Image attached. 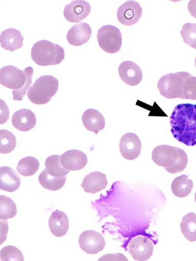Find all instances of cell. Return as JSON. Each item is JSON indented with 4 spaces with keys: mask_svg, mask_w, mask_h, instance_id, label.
I'll use <instances>...</instances> for the list:
<instances>
[{
    "mask_svg": "<svg viewBox=\"0 0 196 261\" xmlns=\"http://www.w3.org/2000/svg\"><path fill=\"white\" fill-rule=\"evenodd\" d=\"M152 158L157 165L172 174L183 172L188 164L187 155L184 150L166 145L156 147L152 151Z\"/></svg>",
    "mask_w": 196,
    "mask_h": 261,
    "instance_id": "7a4b0ae2",
    "label": "cell"
},
{
    "mask_svg": "<svg viewBox=\"0 0 196 261\" xmlns=\"http://www.w3.org/2000/svg\"><path fill=\"white\" fill-rule=\"evenodd\" d=\"M142 14V8L137 2L128 1L119 8L117 16L121 24L129 27L136 24Z\"/></svg>",
    "mask_w": 196,
    "mask_h": 261,
    "instance_id": "9c48e42d",
    "label": "cell"
},
{
    "mask_svg": "<svg viewBox=\"0 0 196 261\" xmlns=\"http://www.w3.org/2000/svg\"><path fill=\"white\" fill-rule=\"evenodd\" d=\"M39 167V161L34 157L28 156L21 159L18 162L16 168L21 175L30 177L35 175Z\"/></svg>",
    "mask_w": 196,
    "mask_h": 261,
    "instance_id": "d4e9b609",
    "label": "cell"
},
{
    "mask_svg": "<svg viewBox=\"0 0 196 261\" xmlns=\"http://www.w3.org/2000/svg\"><path fill=\"white\" fill-rule=\"evenodd\" d=\"M49 227L56 237H61L67 234L69 228L68 216L61 211L52 213L49 220Z\"/></svg>",
    "mask_w": 196,
    "mask_h": 261,
    "instance_id": "e0dca14e",
    "label": "cell"
},
{
    "mask_svg": "<svg viewBox=\"0 0 196 261\" xmlns=\"http://www.w3.org/2000/svg\"><path fill=\"white\" fill-rule=\"evenodd\" d=\"M188 11L196 19V0H191L188 4Z\"/></svg>",
    "mask_w": 196,
    "mask_h": 261,
    "instance_id": "836d02e7",
    "label": "cell"
},
{
    "mask_svg": "<svg viewBox=\"0 0 196 261\" xmlns=\"http://www.w3.org/2000/svg\"><path fill=\"white\" fill-rule=\"evenodd\" d=\"M99 260H128L124 254L118 253L116 254H107L100 258Z\"/></svg>",
    "mask_w": 196,
    "mask_h": 261,
    "instance_id": "d6a6232c",
    "label": "cell"
},
{
    "mask_svg": "<svg viewBox=\"0 0 196 261\" xmlns=\"http://www.w3.org/2000/svg\"><path fill=\"white\" fill-rule=\"evenodd\" d=\"M16 146V139L15 136L9 130H0V152L7 154L11 153Z\"/></svg>",
    "mask_w": 196,
    "mask_h": 261,
    "instance_id": "83f0119b",
    "label": "cell"
},
{
    "mask_svg": "<svg viewBox=\"0 0 196 261\" xmlns=\"http://www.w3.org/2000/svg\"><path fill=\"white\" fill-rule=\"evenodd\" d=\"M118 72L121 79L130 86L138 85L143 78L140 68L132 61H126L122 62L119 65Z\"/></svg>",
    "mask_w": 196,
    "mask_h": 261,
    "instance_id": "4fadbf2b",
    "label": "cell"
},
{
    "mask_svg": "<svg viewBox=\"0 0 196 261\" xmlns=\"http://www.w3.org/2000/svg\"><path fill=\"white\" fill-rule=\"evenodd\" d=\"M61 157L59 155H53L48 158L45 162L46 170L53 177L60 178L65 176L70 170L64 168L61 164Z\"/></svg>",
    "mask_w": 196,
    "mask_h": 261,
    "instance_id": "484cf974",
    "label": "cell"
},
{
    "mask_svg": "<svg viewBox=\"0 0 196 261\" xmlns=\"http://www.w3.org/2000/svg\"><path fill=\"white\" fill-rule=\"evenodd\" d=\"M191 74L186 72L170 73L163 76L158 84L160 93L167 99L181 98L183 87Z\"/></svg>",
    "mask_w": 196,
    "mask_h": 261,
    "instance_id": "5b68a950",
    "label": "cell"
},
{
    "mask_svg": "<svg viewBox=\"0 0 196 261\" xmlns=\"http://www.w3.org/2000/svg\"><path fill=\"white\" fill-rule=\"evenodd\" d=\"M33 60L39 66L56 65L64 59L62 47L49 41L42 40L35 43L31 50Z\"/></svg>",
    "mask_w": 196,
    "mask_h": 261,
    "instance_id": "3957f363",
    "label": "cell"
},
{
    "mask_svg": "<svg viewBox=\"0 0 196 261\" xmlns=\"http://www.w3.org/2000/svg\"><path fill=\"white\" fill-rule=\"evenodd\" d=\"M171 133L177 140L184 144L196 145V105H177L170 117Z\"/></svg>",
    "mask_w": 196,
    "mask_h": 261,
    "instance_id": "6da1fadb",
    "label": "cell"
},
{
    "mask_svg": "<svg viewBox=\"0 0 196 261\" xmlns=\"http://www.w3.org/2000/svg\"><path fill=\"white\" fill-rule=\"evenodd\" d=\"M193 182L188 179L187 176L182 175L176 178L172 182L171 189L174 195L178 198H185L191 193Z\"/></svg>",
    "mask_w": 196,
    "mask_h": 261,
    "instance_id": "7402d4cb",
    "label": "cell"
},
{
    "mask_svg": "<svg viewBox=\"0 0 196 261\" xmlns=\"http://www.w3.org/2000/svg\"><path fill=\"white\" fill-rule=\"evenodd\" d=\"M26 80L24 71L12 65H8L0 70V82L9 89L18 90L22 88Z\"/></svg>",
    "mask_w": 196,
    "mask_h": 261,
    "instance_id": "52a82bcc",
    "label": "cell"
},
{
    "mask_svg": "<svg viewBox=\"0 0 196 261\" xmlns=\"http://www.w3.org/2000/svg\"><path fill=\"white\" fill-rule=\"evenodd\" d=\"M195 68H196V58L195 59Z\"/></svg>",
    "mask_w": 196,
    "mask_h": 261,
    "instance_id": "d590c367",
    "label": "cell"
},
{
    "mask_svg": "<svg viewBox=\"0 0 196 261\" xmlns=\"http://www.w3.org/2000/svg\"><path fill=\"white\" fill-rule=\"evenodd\" d=\"M24 38L20 32L14 29H9L3 31L0 36V42L4 49L14 51L23 46Z\"/></svg>",
    "mask_w": 196,
    "mask_h": 261,
    "instance_id": "ac0fdd59",
    "label": "cell"
},
{
    "mask_svg": "<svg viewBox=\"0 0 196 261\" xmlns=\"http://www.w3.org/2000/svg\"><path fill=\"white\" fill-rule=\"evenodd\" d=\"M0 256L2 261L24 260L22 252L12 246H8L3 248Z\"/></svg>",
    "mask_w": 196,
    "mask_h": 261,
    "instance_id": "4dcf8cb0",
    "label": "cell"
},
{
    "mask_svg": "<svg viewBox=\"0 0 196 261\" xmlns=\"http://www.w3.org/2000/svg\"><path fill=\"white\" fill-rule=\"evenodd\" d=\"M194 200H195V202L196 203V192H195V195H194Z\"/></svg>",
    "mask_w": 196,
    "mask_h": 261,
    "instance_id": "e575fe53",
    "label": "cell"
},
{
    "mask_svg": "<svg viewBox=\"0 0 196 261\" xmlns=\"http://www.w3.org/2000/svg\"><path fill=\"white\" fill-rule=\"evenodd\" d=\"M17 214L16 204L6 196H0V219L7 220L13 218Z\"/></svg>",
    "mask_w": 196,
    "mask_h": 261,
    "instance_id": "4316f807",
    "label": "cell"
},
{
    "mask_svg": "<svg viewBox=\"0 0 196 261\" xmlns=\"http://www.w3.org/2000/svg\"><path fill=\"white\" fill-rule=\"evenodd\" d=\"M24 72L26 75V82L22 88L18 90H13V99L17 101L22 100L24 96L26 94L28 89L32 83V78L34 70L32 67H29L24 70Z\"/></svg>",
    "mask_w": 196,
    "mask_h": 261,
    "instance_id": "1f68e13d",
    "label": "cell"
},
{
    "mask_svg": "<svg viewBox=\"0 0 196 261\" xmlns=\"http://www.w3.org/2000/svg\"><path fill=\"white\" fill-rule=\"evenodd\" d=\"M181 34L185 43L196 49V24L188 23L183 25Z\"/></svg>",
    "mask_w": 196,
    "mask_h": 261,
    "instance_id": "f1b7e54d",
    "label": "cell"
},
{
    "mask_svg": "<svg viewBox=\"0 0 196 261\" xmlns=\"http://www.w3.org/2000/svg\"><path fill=\"white\" fill-rule=\"evenodd\" d=\"M38 180L41 186L50 191H57L61 189L66 182L65 176L57 178L50 175L46 169L39 175Z\"/></svg>",
    "mask_w": 196,
    "mask_h": 261,
    "instance_id": "603a6c76",
    "label": "cell"
},
{
    "mask_svg": "<svg viewBox=\"0 0 196 261\" xmlns=\"http://www.w3.org/2000/svg\"><path fill=\"white\" fill-rule=\"evenodd\" d=\"M82 122L87 129L96 135L105 126L104 117L100 112L94 109H89L83 113Z\"/></svg>",
    "mask_w": 196,
    "mask_h": 261,
    "instance_id": "44dd1931",
    "label": "cell"
},
{
    "mask_svg": "<svg viewBox=\"0 0 196 261\" xmlns=\"http://www.w3.org/2000/svg\"><path fill=\"white\" fill-rule=\"evenodd\" d=\"M181 231L187 240L196 242V214L189 213L183 217Z\"/></svg>",
    "mask_w": 196,
    "mask_h": 261,
    "instance_id": "cb8c5ba5",
    "label": "cell"
},
{
    "mask_svg": "<svg viewBox=\"0 0 196 261\" xmlns=\"http://www.w3.org/2000/svg\"><path fill=\"white\" fill-rule=\"evenodd\" d=\"M120 151L122 157L129 161L138 158L141 151V142L139 138L134 133H128L121 138Z\"/></svg>",
    "mask_w": 196,
    "mask_h": 261,
    "instance_id": "30bf717a",
    "label": "cell"
},
{
    "mask_svg": "<svg viewBox=\"0 0 196 261\" xmlns=\"http://www.w3.org/2000/svg\"><path fill=\"white\" fill-rule=\"evenodd\" d=\"M129 252L136 260H147L153 254L154 246L146 238L138 237L130 243Z\"/></svg>",
    "mask_w": 196,
    "mask_h": 261,
    "instance_id": "8fae6325",
    "label": "cell"
},
{
    "mask_svg": "<svg viewBox=\"0 0 196 261\" xmlns=\"http://www.w3.org/2000/svg\"><path fill=\"white\" fill-rule=\"evenodd\" d=\"M180 99L196 100V77L191 75L186 80Z\"/></svg>",
    "mask_w": 196,
    "mask_h": 261,
    "instance_id": "f546056e",
    "label": "cell"
},
{
    "mask_svg": "<svg viewBox=\"0 0 196 261\" xmlns=\"http://www.w3.org/2000/svg\"><path fill=\"white\" fill-rule=\"evenodd\" d=\"M58 81L51 75L41 76L32 85L28 92V97L33 103L41 105L49 102L57 92Z\"/></svg>",
    "mask_w": 196,
    "mask_h": 261,
    "instance_id": "277c9868",
    "label": "cell"
},
{
    "mask_svg": "<svg viewBox=\"0 0 196 261\" xmlns=\"http://www.w3.org/2000/svg\"><path fill=\"white\" fill-rule=\"evenodd\" d=\"M60 162L64 168L70 171H78L86 166L88 158L83 152L74 149L65 152L61 156Z\"/></svg>",
    "mask_w": 196,
    "mask_h": 261,
    "instance_id": "5bb4252c",
    "label": "cell"
},
{
    "mask_svg": "<svg viewBox=\"0 0 196 261\" xmlns=\"http://www.w3.org/2000/svg\"><path fill=\"white\" fill-rule=\"evenodd\" d=\"M97 38L101 48L108 54L118 52L122 45V34L116 27L107 25L100 29Z\"/></svg>",
    "mask_w": 196,
    "mask_h": 261,
    "instance_id": "8992f818",
    "label": "cell"
},
{
    "mask_svg": "<svg viewBox=\"0 0 196 261\" xmlns=\"http://www.w3.org/2000/svg\"><path fill=\"white\" fill-rule=\"evenodd\" d=\"M79 245L83 251L90 254H96L103 251L106 244L103 236L94 230L84 231L79 238Z\"/></svg>",
    "mask_w": 196,
    "mask_h": 261,
    "instance_id": "ba28073f",
    "label": "cell"
},
{
    "mask_svg": "<svg viewBox=\"0 0 196 261\" xmlns=\"http://www.w3.org/2000/svg\"><path fill=\"white\" fill-rule=\"evenodd\" d=\"M107 184L106 175L102 172L95 171L86 176L81 187L85 192L95 194L105 189Z\"/></svg>",
    "mask_w": 196,
    "mask_h": 261,
    "instance_id": "d6986e66",
    "label": "cell"
},
{
    "mask_svg": "<svg viewBox=\"0 0 196 261\" xmlns=\"http://www.w3.org/2000/svg\"><path fill=\"white\" fill-rule=\"evenodd\" d=\"M12 123L14 127L20 132H27L35 127L36 118L31 110L22 109L13 114Z\"/></svg>",
    "mask_w": 196,
    "mask_h": 261,
    "instance_id": "2e32d148",
    "label": "cell"
},
{
    "mask_svg": "<svg viewBox=\"0 0 196 261\" xmlns=\"http://www.w3.org/2000/svg\"><path fill=\"white\" fill-rule=\"evenodd\" d=\"M91 8L90 4L85 1H73L66 6L63 14L65 19L71 23H79L90 14Z\"/></svg>",
    "mask_w": 196,
    "mask_h": 261,
    "instance_id": "7c38bea8",
    "label": "cell"
},
{
    "mask_svg": "<svg viewBox=\"0 0 196 261\" xmlns=\"http://www.w3.org/2000/svg\"><path fill=\"white\" fill-rule=\"evenodd\" d=\"M20 179L12 168L5 166L0 168V188L9 192H13L19 188Z\"/></svg>",
    "mask_w": 196,
    "mask_h": 261,
    "instance_id": "ffe728a7",
    "label": "cell"
},
{
    "mask_svg": "<svg viewBox=\"0 0 196 261\" xmlns=\"http://www.w3.org/2000/svg\"><path fill=\"white\" fill-rule=\"evenodd\" d=\"M92 35V30L88 24L80 23L75 24L68 31L67 39L70 45L81 46L88 42Z\"/></svg>",
    "mask_w": 196,
    "mask_h": 261,
    "instance_id": "9a60e30c",
    "label": "cell"
}]
</instances>
